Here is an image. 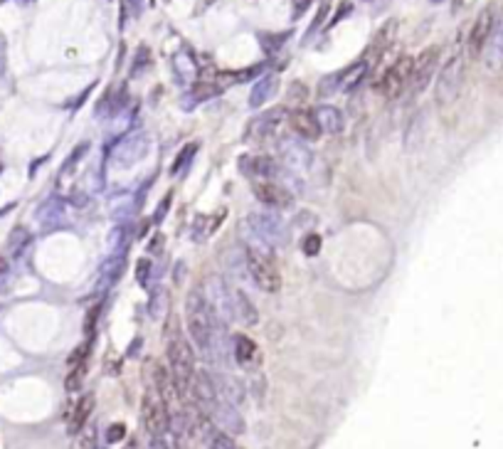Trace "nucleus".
Wrapping results in <instances>:
<instances>
[{
  "mask_svg": "<svg viewBox=\"0 0 503 449\" xmlns=\"http://www.w3.org/2000/svg\"><path fill=\"white\" fill-rule=\"evenodd\" d=\"M185 323L193 338V345L205 355L210 363L227 365V343H225V321L210 306L205 292L193 289L185 299Z\"/></svg>",
  "mask_w": 503,
  "mask_h": 449,
  "instance_id": "obj_1",
  "label": "nucleus"
},
{
  "mask_svg": "<svg viewBox=\"0 0 503 449\" xmlns=\"http://www.w3.org/2000/svg\"><path fill=\"white\" fill-rule=\"evenodd\" d=\"M245 267H247L250 279L257 284L262 292L277 294L279 289H282V275H279L277 265H274L272 257L259 250V247H250V250H247Z\"/></svg>",
  "mask_w": 503,
  "mask_h": 449,
  "instance_id": "obj_2",
  "label": "nucleus"
},
{
  "mask_svg": "<svg viewBox=\"0 0 503 449\" xmlns=\"http://www.w3.org/2000/svg\"><path fill=\"white\" fill-rule=\"evenodd\" d=\"M461 84H464V57L454 55L449 57V62L437 74L434 101H437L439 106H452L461 94Z\"/></svg>",
  "mask_w": 503,
  "mask_h": 449,
  "instance_id": "obj_3",
  "label": "nucleus"
},
{
  "mask_svg": "<svg viewBox=\"0 0 503 449\" xmlns=\"http://www.w3.org/2000/svg\"><path fill=\"white\" fill-rule=\"evenodd\" d=\"M141 422L151 440H160L170 430V412L155 390H148L141 402Z\"/></svg>",
  "mask_w": 503,
  "mask_h": 449,
  "instance_id": "obj_4",
  "label": "nucleus"
},
{
  "mask_svg": "<svg viewBox=\"0 0 503 449\" xmlns=\"http://www.w3.org/2000/svg\"><path fill=\"white\" fill-rule=\"evenodd\" d=\"M412 67H414V57L409 55H402L397 62H392L382 77L377 79V87L375 89L380 92L385 99H397L404 89L409 87V77H412Z\"/></svg>",
  "mask_w": 503,
  "mask_h": 449,
  "instance_id": "obj_5",
  "label": "nucleus"
},
{
  "mask_svg": "<svg viewBox=\"0 0 503 449\" xmlns=\"http://www.w3.org/2000/svg\"><path fill=\"white\" fill-rule=\"evenodd\" d=\"M148 153V136L146 131H131L123 138H118L111 151V161L118 168H131Z\"/></svg>",
  "mask_w": 503,
  "mask_h": 449,
  "instance_id": "obj_6",
  "label": "nucleus"
},
{
  "mask_svg": "<svg viewBox=\"0 0 503 449\" xmlns=\"http://www.w3.org/2000/svg\"><path fill=\"white\" fill-rule=\"evenodd\" d=\"M247 227H252V232L262 242L274 247H282L287 242V225L282 223V218H277L274 213H254L247 218Z\"/></svg>",
  "mask_w": 503,
  "mask_h": 449,
  "instance_id": "obj_7",
  "label": "nucleus"
},
{
  "mask_svg": "<svg viewBox=\"0 0 503 449\" xmlns=\"http://www.w3.org/2000/svg\"><path fill=\"white\" fill-rule=\"evenodd\" d=\"M252 193L259 203L274 210H284L294 205V193L284 183H279V180H254Z\"/></svg>",
  "mask_w": 503,
  "mask_h": 449,
  "instance_id": "obj_8",
  "label": "nucleus"
},
{
  "mask_svg": "<svg viewBox=\"0 0 503 449\" xmlns=\"http://www.w3.org/2000/svg\"><path fill=\"white\" fill-rule=\"evenodd\" d=\"M437 67H439V48H427L419 52L412 67V77H409V89H412V94H422V92L427 89L432 77L437 74Z\"/></svg>",
  "mask_w": 503,
  "mask_h": 449,
  "instance_id": "obj_9",
  "label": "nucleus"
},
{
  "mask_svg": "<svg viewBox=\"0 0 503 449\" xmlns=\"http://www.w3.org/2000/svg\"><path fill=\"white\" fill-rule=\"evenodd\" d=\"M494 23H496V15L491 8L481 10L479 18H476V23L471 25L469 30V38H466V55L471 57V60H476L481 52H484L486 48V40H489L491 30H494Z\"/></svg>",
  "mask_w": 503,
  "mask_h": 449,
  "instance_id": "obj_10",
  "label": "nucleus"
},
{
  "mask_svg": "<svg viewBox=\"0 0 503 449\" xmlns=\"http://www.w3.org/2000/svg\"><path fill=\"white\" fill-rule=\"evenodd\" d=\"M207 420H212L217 427H220V430H225L227 435H232V437L245 432V420H242L240 410H237L235 405H230V402H225V400L217 402L215 410L207 415Z\"/></svg>",
  "mask_w": 503,
  "mask_h": 449,
  "instance_id": "obj_11",
  "label": "nucleus"
},
{
  "mask_svg": "<svg viewBox=\"0 0 503 449\" xmlns=\"http://www.w3.org/2000/svg\"><path fill=\"white\" fill-rule=\"evenodd\" d=\"M198 435H200L202 445H205L207 449H245V447L237 445L235 437L227 435L225 430H220V427H217L212 420H207V417H202V420L198 422Z\"/></svg>",
  "mask_w": 503,
  "mask_h": 449,
  "instance_id": "obj_12",
  "label": "nucleus"
},
{
  "mask_svg": "<svg viewBox=\"0 0 503 449\" xmlns=\"http://www.w3.org/2000/svg\"><path fill=\"white\" fill-rule=\"evenodd\" d=\"M240 163L247 175H254L259 180H277L284 173V168L272 156H245L240 158Z\"/></svg>",
  "mask_w": 503,
  "mask_h": 449,
  "instance_id": "obj_13",
  "label": "nucleus"
},
{
  "mask_svg": "<svg viewBox=\"0 0 503 449\" xmlns=\"http://www.w3.org/2000/svg\"><path fill=\"white\" fill-rule=\"evenodd\" d=\"M481 55H484L486 70L491 72L503 70V18H496L494 30H491L489 40H486V48Z\"/></svg>",
  "mask_w": 503,
  "mask_h": 449,
  "instance_id": "obj_14",
  "label": "nucleus"
},
{
  "mask_svg": "<svg viewBox=\"0 0 503 449\" xmlns=\"http://www.w3.org/2000/svg\"><path fill=\"white\" fill-rule=\"evenodd\" d=\"M289 126L297 136H302L304 141H316L321 136V126L316 121V113L311 109H294L289 113Z\"/></svg>",
  "mask_w": 503,
  "mask_h": 449,
  "instance_id": "obj_15",
  "label": "nucleus"
},
{
  "mask_svg": "<svg viewBox=\"0 0 503 449\" xmlns=\"http://www.w3.org/2000/svg\"><path fill=\"white\" fill-rule=\"evenodd\" d=\"M212 380H215V388H217V393H220V397L225 402H230V405H235V407H240L242 402H245V385H242V380L240 378H235V375H227V373H212Z\"/></svg>",
  "mask_w": 503,
  "mask_h": 449,
  "instance_id": "obj_16",
  "label": "nucleus"
},
{
  "mask_svg": "<svg viewBox=\"0 0 503 449\" xmlns=\"http://www.w3.org/2000/svg\"><path fill=\"white\" fill-rule=\"evenodd\" d=\"M92 412H94V395L87 393L74 402V407H72V412H70V420H67V430H70V435H79V432L84 430V425L89 422Z\"/></svg>",
  "mask_w": 503,
  "mask_h": 449,
  "instance_id": "obj_17",
  "label": "nucleus"
},
{
  "mask_svg": "<svg viewBox=\"0 0 503 449\" xmlns=\"http://www.w3.org/2000/svg\"><path fill=\"white\" fill-rule=\"evenodd\" d=\"M282 118H284V109H272V111L259 113L254 121H250V136H254V138L274 136L279 123H282Z\"/></svg>",
  "mask_w": 503,
  "mask_h": 449,
  "instance_id": "obj_18",
  "label": "nucleus"
},
{
  "mask_svg": "<svg viewBox=\"0 0 503 449\" xmlns=\"http://www.w3.org/2000/svg\"><path fill=\"white\" fill-rule=\"evenodd\" d=\"M279 92V74H267L259 82H254L252 94H250V106L252 109H262L267 101H272V96H277Z\"/></svg>",
  "mask_w": 503,
  "mask_h": 449,
  "instance_id": "obj_19",
  "label": "nucleus"
},
{
  "mask_svg": "<svg viewBox=\"0 0 503 449\" xmlns=\"http://www.w3.org/2000/svg\"><path fill=\"white\" fill-rule=\"evenodd\" d=\"M316 121H319L321 131L324 133H341L346 126V118H343V111L333 104H321L316 106Z\"/></svg>",
  "mask_w": 503,
  "mask_h": 449,
  "instance_id": "obj_20",
  "label": "nucleus"
},
{
  "mask_svg": "<svg viewBox=\"0 0 503 449\" xmlns=\"http://www.w3.org/2000/svg\"><path fill=\"white\" fill-rule=\"evenodd\" d=\"M232 309H235V321L242 323V326H257L259 323L257 306H254L250 296L237 287H235V304H232Z\"/></svg>",
  "mask_w": 503,
  "mask_h": 449,
  "instance_id": "obj_21",
  "label": "nucleus"
},
{
  "mask_svg": "<svg viewBox=\"0 0 503 449\" xmlns=\"http://www.w3.org/2000/svg\"><path fill=\"white\" fill-rule=\"evenodd\" d=\"M232 355L242 368H252V363L257 360V343L245 333H235L232 336Z\"/></svg>",
  "mask_w": 503,
  "mask_h": 449,
  "instance_id": "obj_22",
  "label": "nucleus"
},
{
  "mask_svg": "<svg viewBox=\"0 0 503 449\" xmlns=\"http://www.w3.org/2000/svg\"><path fill=\"white\" fill-rule=\"evenodd\" d=\"M222 94V87L220 84H210V82H198V84L190 87L188 96L183 99V106L185 109H195V104L200 101H207V99H215V96Z\"/></svg>",
  "mask_w": 503,
  "mask_h": 449,
  "instance_id": "obj_23",
  "label": "nucleus"
},
{
  "mask_svg": "<svg viewBox=\"0 0 503 449\" xmlns=\"http://www.w3.org/2000/svg\"><path fill=\"white\" fill-rule=\"evenodd\" d=\"M123 104H126V87H121V89H109L106 94H104V99L99 101V106H96V116L106 118V116H116L118 111L123 109Z\"/></svg>",
  "mask_w": 503,
  "mask_h": 449,
  "instance_id": "obj_24",
  "label": "nucleus"
},
{
  "mask_svg": "<svg viewBox=\"0 0 503 449\" xmlns=\"http://www.w3.org/2000/svg\"><path fill=\"white\" fill-rule=\"evenodd\" d=\"M279 153L284 156V161H287L289 168H292V166L299 168V166H304V163L311 161V153L306 151L302 143H297V141H282V146H279Z\"/></svg>",
  "mask_w": 503,
  "mask_h": 449,
  "instance_id": "obj_25",
  "label": "nucleus"
},
{
  "mask_svg": "<svg viewBox=\"0 0 503 449\" xmlns=\"http://www.w3.org/2000/svg\"><path fill=\"white\" fill-rule=\"evenodd\" d=\"M367 72H370V65H367L365 60L358 62V65H353V67H348V70H346V79H343V92H346V94L355 92L358 87H360L363 82H365Z\"/></svg>",
  "mask_w": 503,
  "mask_h": 449,
  "instance_id": "obj_26",
  "label": "nucleus"
},
{
  "mask_svg": "<svg viewBox=\"0 0 503 449\" xmlns=\"http://www.w3.org/2000/svg\"><path fill=\"white\" fill-rule=\"evenodd\" d=\"M195 153H198V143H185L183 151L175 156L173 166H170V175H183L185 170H188L190 163H193Z\"/></svg>",
  "mask_w": 503,
  "mask_h": 449,
  "instance_id": "obj_27",
  "label": "nucleus"
},
{
  "mask_svg": "<svg viewBox=\"0 0 503 449\" xmlns=\"http://www.w3.org/2000/svg\"><path fill=\"white\" fill-rule=\"evenodd\" d=\"M123 270H126V257H123V255H114L111 260L106 262V267H104V282H106V284L118 282V277L123 275Z\"/></svg>",
  "mask_w": 503,
  "mask_h": 449,
  "instance_id": "obj_28",
  "label": "nucleus"
},
{
  "mask_svg": "<svg viewBox=\"0 0 503 449\" xmlns=\"http://www.w3.org/2000/svg\"><path fill=\"white\" fill-rule=\"evenodd\" d=\"M343 79H346V70L343 72H336V74L331 77H324L319 84V94L321 96H331L336 94L338 89H343Z\"/></svg>",
  "mask_w": 503,
  "mask_h": 449,
  "instance_id": "obj_29",
  "label": "nucleus"
},
{
  "mask_svg": "<svg viewBox=\"0 0 503 449\" xmlns=\"http://www.w3.org/2000/svg\"><path fill=\"white\" fill-rule=\"evenodd\" d=\"M28 245H30V230L28 227H15V230L10 232V237H8L10 252H13V255H20V252H23Z\"/></svg>",
  "mask_w": 503,
  "mask_h": 449,
  "instance_id": "obj_30",
  "label": "nucleus"
},
{
  "mask_svg": "<svg viewBox=\"0 0 503 449\" xmlns=\"http://www.w3.org/2000/svg\"><path fill=\"white\" fill-rule=\"evenodd\" d=\"M392 35H395V23H387L385 28H382L380 33H377L375 43L370 45V52L377 57V55H380L385 48H390V43H392ZM370 52H367V55H370Z\"/></svg>",
  "mask_w": 503,
  "mask_h": 449,
  "instance_id": "obj_31",
  "label": "nucleus"
},
{
  "mask_svg": "<svg viewBox=\"0 0 503 449\" xmlns=\"http://www.w3.org/2000/svg\"><path fill=\"white\" fill-rule=\"evenodd\" d=\"M151 67V52H148L146 45H141V48L136 50V55H133V62H131V77H141L143 72Z\"/></svg>",
  "mask_w": 503,
  "mask_h": 449,
  "instance_id": "obj_32",
  "label": "nucleus"
},
{
  "mask_svg": "<svg viewBox=\"0 0 503 449\" xmlns=\"http://www.w3.org/2000/svg\"><path fill=\"white\" fill-rule=\"evenodd\" d=\"M84 375H87V365H79V368H72V370H70V375H67L65 388L70 390V393H77V390L82 388V383H84Z\"/></svg>",
  "mask_w": 503,
  "mask_h": 449,
  "instance_id": "obj_33",
  "label": "nucleus"
},
{
  "mask_svg": "<svg viewBox=\"0 0 503 449\" xmlns=\"http://www.w3.org/2000/svg\"><path fill=\"white\" fill-rule=\"evenodd\" d=\"M89 340H84V343L79 345V348L72 350L70 355V368H79V365H87V358H89Z\"/></svg>",
  "mask_w": 503,
  "mask_h": 449,
  "instance_id": "obj_34",
  "label": "nucleus"
},
{
  "mask_svg": "<svg viewBox=\"0 0 503 449\" xmlns=\"http://www.w3.org/2000/svg\"><path fill=\"white\" fill-rule=\"evenodd\" d=\"M151 275H153V265L148 260H141L136 265V279L141 287H148V282H151Z\"/></svg>",
  "mask_w": 503,
  "mask_h": 449,
  "instance_id": "obj_35",
  "label": "nucleus"
},
{
  "mask_svg": "<svg viewBox=\"0 0 503 449\" xmlns=\"http://www.w3.org/2000/svg\"><path fill=\"white\" fill-rule=\"evenodd\" d=\"M321 252V237L316 235H306L304 237V255H309V257H316Z\"/></svg>",
  "mask_w": 503,
  "mask_h": 449,
  "instance_id": "obj_36",
  "label": "nucleus"
},
{
  "mask_svg": "<svg viewBox=\"0 0 503 449\" xmlns=\"http://www.w3.org/2000/svg\"><path fill=\"white\" fill-rule=\"evenodd\" d=\"M99 311H101V304H96V306L92 309L89 314H87V321H84V333H87V336H92V331L96 328V321H99Z\"/></svg>",
  "mask_w": 503,
  "mask_h": 449,
  "instance_id": "obj_37",
  "label": "nucleus"
},
{
  "mask_svg": "<svg viewBox=\"0 0 503 449\" xmlns=\"http://www.w3.org/2000/svg\"><path fill=\"white\" fill-rule=\"evenodd\" d=\"M326 13H328V3H326V5H321V10H319V13H316L314 23H311V28H309V30H306V40H309V38H311V35H314V33H316V30H319V28H321V25H324V20H326Z\"/></svg>",
  "mask_w": 503,
  "mask_h": 449,
  "instance_id": "obj_38",
  "label": "nucleus"
},
{
  "mask_svg": "<svg viewBox=\"0 0 503 449\" xmlns=\"http://www.w3.org/2000/svg\"><path fill=\"white\" fill-rule=\"evenodd\" d=\"M123 437H126V427L121 422H116V425H111L106 430V442H121Z\"/></svg>",
  "mask_w": 503,
  "mask_h": 449,
  "instance_id": "obj_39",
  "label": "nucleus"
},
{
  "mask_svg": "<svg viewBox=\"0 0 503 449\" xmlns=\"http://www.w3.org/2000/svg\"><path fill=\"white\" fill-rule=\"evenodd\" d=\"M87 146H89V143H79V148H77V153H72V156L67 158V163H65V170H70V168H72V163H77L82 156H84V153H87Z\"/></svg>",
  "mask_w": 503,
  "mask_h": 449,
  "instance_id": "obj_40",
  "label": "nucleus"
},
{
  "mask_svg": "<svg viewBox=\"0 0 503 449\" xmlns=\"http://www.w3.org/2000/svg\"><path fill=\"white\" fill-rule=\"evenodd\" d=\"M151 449H180L178 442H168L165 437H160V440H151Z\"/></svg>",
  "mask_w": 503,
  "mask_h": 449,
  "instance_id": "obj_41",
  "label": "nucleus"
},
{
  "mask_svg": "<svg viewBox=\"0 0 503 449\" xmlns=\"http://www.w3.org/2000/svg\"><path fill=\"white\" fill-rule=\"evenodd\" d=\"M348 13H353V5H350V3H341V8H338V13H336V18L331 20V28H333L336 23H341V20H343Z\"/></svg>",
  "mask_w": 503,
  "mask_h": 449,
  "instance_id": "obj_42",
  "label": "nucleus"
},
{
  "mask_svg": "<svg viewBox=\"0 0 503 449\" xmlns=\"http://www.w3.org/2000/svg\"><path fill=\"white\" fill-rule=\"evenodd\" d=\"M311 3H314V0H294V18H299Z\"/></svg>",
  "mask_w": 503,
  "mask_h": 449,
  "instance_id": "obj_43",
  "label": "nucleus"
},
{
  "mask_svg": "<svg viewBox=\"0 0 503 449\" xmlns=\"http://www.w3.org/2000/svg\"><path fill=\"white\" fill-rule=\"evenodd\" d=\"M170 198H173V195H165L163 198V203H160V208H158V213H155V223H160V220H163V215H165V210H168V203H170Z\"/></svg>",
  "mask_w": 503,
  "mask_h": 449,
  "instance_id": "obj_44",
  "label": "nucleus"
},
{
  "mask_svg": "<svg viewBox=\"0 0 503 449\" xmlns=\"http://www.w3.org/2000/svg\"><path fill=\"white\" fill-rule=\"evenodd\" d=\"M128 3H131L133 18H141V13H143V0H128Z\"/></svg>",
  "mask_w": 503,
  "mask_h": 449,
  "instance_id": "obj_45",
  "label": "nucleus"
},
{
  "mask_svg": "<svg viewBox=\"0 0 503 449\" xmlns=\"http://www.w3.org/2000/svg\"><path fill=\"white\" fill-rule=\"evenodd\" d=\"M5 65H8V60H5V43L3 38H0V74L5 72Z\"/></svg>",
  "mask_w": 503,
  "mask_h": 449,
  "instance_id": "obj_46",
  "label": "nucleus"
},
{
  "mask_svg": "<svg viewBox=\"0 0 503 449\" xmlns=\"http://www.w3.org/2000/svg\"><path fill=\"white\" fill-rule=\"evenodd\" d=\"M160 242H163V237H160V235H155V240H151V245H148V252L158 250V247H160Z\"/></svg>",
  "mask_w": 503,
  "mask_h": 449,
  "instance_id": "obj_47",
  "label": "nucleus"
},
{
  "mask_svg": "<svg viewBox=\"0 0 503 449\" xmlns=\"http://www.w3.org/2000/svg\"><path fill=\"white\" fill-rule=\"evenodd\" d=\"M8 272V262H5V257H0V277Z\"/></svg>",
  "mask_w": 503,
  "mask_h": 449,
  "instance_id": "obj_48",
  "label": "nucleus"
},
{
  "mask_svg": "<svg viewBox=\"0 0 503 449\" xmlns=\"http://www.w3.org/2000/svg\"><path fill=\"white\" fill-rule=\"evenodd\" d=\"M126 449H136V442H128V445H126Z\"/></svg>",
  "mask_w": 503,
  "mask_h": 449,
  "instance_id": "obj_49",
  "label": "nucleus"
},
{
  "mask_svg": "<svg viewBox=\"0 0 503 449\" xmlns=\"http://www.w3.org/2000/svg\"><path fill=\"white\" fill-rule=\"evenodd\" d=\"M365 3H370V0H365Z\"/></svg>",
  "mask_w": 503,
  "mask_h": 449,
  "instance_id": "obj_50",
  "label": "nucleus"
}]
</instances>
